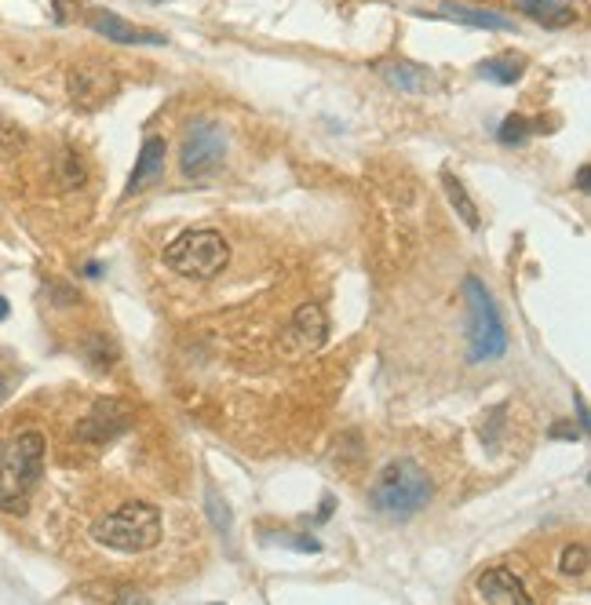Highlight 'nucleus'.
<instances>
[{
  "instance_id": "c85d7f7f",
  "label": "nucleus",
  "mask_w": 591,
  "mask_h": 605,
  "mask_svg": "<svg viewBox=\"0 0 591 605\" xmlns=\"http://www.w3.org/2000/svg\"><path fill=\"white\" fill-rule=\"evenodd\" d=\"M103 274V263H88V267H84V277H99Z\"/></svg>"
},
{
  "instance_id": "cd10ccee",
  "label": "nucleus",
  "mask_w": 591,
  "mask_h": 605,
  "mask_svg": "<svg viewBox=\"0 0 591 605\" xmlns=\"http://www.w3.org/2000/svg\"><path fill=\"white\" fill-rule=\"evenodd\" d=\"M591 168L588 165H581V168H577V190H581V194H588V190H591Z\"/></svg>"
},
{
  "instance_id": "2eb2a0df",
  "label": "nucleus",
  "mask_w": 591,
  "mask_h": 605,
  "mask_svg": "<svg viewBox=\"0 0 591 605\" xmlns=\"http://www.w3.org/2000/svg\"><path fill=\"white\" fill-rule=\"evenodd\" d=\"M380 73H384V81L391 84V88H398V92H405V95H424V92H435L438 88L435 77H431L424 66H416V62H402V59L384 62Z\"/></svg>"
},
{
  "instance_id": "a878e982",
  "label": "nucleus",
  "mask_w": 591,
  "mask_h": 605,
  "mask_svg": "<svg viewBox=\"0 0 591 605\" xmlns=\"http://www.w3.org/2000/svg\"><path fill=\"white\" fill-rule=\"evenodd\" d=\"M573 401H577V431L581 434H588V405H584V398L581 394H577V390H573Z\"/></svg>"
},
{
  "instance_id": "4be33fe9",
  "label": "nucleus",
  "mask_w": 591,
  "mask_h": 605,
  "mask_svg": "<svg viewBox=\"0 0 591 605\" xmlns=\"http://www.w3.org/2000/svg\"><path fill=\"white\" fill-rule=\"evenodd\" d=\"M278 544L292 547V551H300V554H322V540H314V536H300V533H281L274 536Z\"/></svg>"
},
{
  "instance_id": "39448f33",
  "label": "nucleus",
  "mask_w": 591,
  "mask_h": 605,
  "mask_svg": "<svg viewBox=\"0 0 591 605\" xmlns=\"http://www.w3.org/2000/svg\"><path fill=\"white\" fill-rule=\"evenodd\" d=\"M230 263V245L219 230H187L165 248V267L190 281H212Z\"/></svg>"
},
{
  "instance_id": "412c9836",
  "label": "nucleus",
  "mask_w": 591,
  "mask_h": 605,
  "mask_svg": "<svg viewBox=\"0 0 591 605\" xmlns=\"http://www.w3.org/2000/svg\"><path fill=\"white\" fill-rule=\"evenodd\" d=\"M559 569L566 576H584V573H588V547H584V544L566 547V551H562V558H559Z\"/></svg>"
},
{
  "instance_id": "1a4fd4ad",
  "label": "nucleus",
  "mask_w": 591,
  "mask_h": 605,
  "mask_svg": "<svg viewBox=\"0 0 591 605\" xmlns=\"http://www.w3.org/2000/svg\"><path fill=\"white\" fill-rule=\"evenodd\" d=\"M88 26H92L99 37H106V41L114 44H168L165 33H154V30H139L135 22L121 19L117 11H106V8H92L88 11Z\"/></svg>"
},
{
  "instance_id": "aec40b11",
  "label": "nucleus",
  "mask_w": 591,
  "mask_h": 605,
  "mask_svg": "<svg viewBox=\"0 0 591 605\" xmlns=\"http://www.w3.org/2000/svg\"><path fill=\"white\" fill-rule=\"evenodd\" d=\"M55 172H59V186H66V190H77V186H84V179H88V172H84V165L77 161L73 150H63V154H59Z\"/></svg>"
},
{
  "instance_id": "c756f323",
  "label": "nucleus",
  "mask_w": 591,
  "mask_h": 605,
  "mask_svg": "<svg viewBox=\"0 0 591 605\" xmlns=\"http://www.w3.org/2000/svg\"><path fill=\"white\" fill-rule=\"evenodd\" d=\"M8 314H11V303L4 296H0V321H8Z\"/></svg>"
},
{
  "instance_id": "6ab92c4d",
  "label": "nucleus",
  "mask_w": 591,
  "mask_h": 605,
  "mask_svg": "<svg viewBox=\"0 0 591 605\" xmlns=\"http://www.w3.org/2000/svg\"><path fill=\"white\" fill-rule=\"evenodd\" d=\"M533 132H537L533 121H526L522 113H511V117H504V124L497 128V139H500V146H522Z\"/></svg>"
},
{
  "instance_id": "423d86ee",
  "label": "nucleus",
  "mask_w": 591,
  "mask_h": 605,
  "mask_svg": "<svg viewBox=\"0 0 591 605\" xmlns=\"http://www.w3.org/2000/svg\"><path fill=\"white\" fill-rule=\"evenodd\" d=\"M227 157V132L216 121H194L179 146V172L187 179H208Z\"/></svg>"
},
{
  "instance_id": "f03ea898",
  "label": "nucleus",
  "mask_w": 591,
  "mask_h": 605,
  "mask_svg": "<svg viewBox=\"0 0 591 605\" xmlns=\"http://www.w3.org/2000/svg\"><path fill=\"white\" fill-rule=\"evenodd\" d=\"M431 496H435V485L424 467L409 456H398L376 474L373 489H369V507L387 522H409L431 503Z\"/></svg>"
},
{
  "instance_id": "4468645a",
  "label": "nucleus",
  "mask_w": 591,
  "mask_h": 605,
  "mask_svg": "<svg viewBox=\"0 0 591 605\" xmlns=\"http://www.w3.org/2000/svg\"><path fill=\"white\" fill-rule=\"evenodd\" d=\"M515 8L526 11L544 30H566L577 22V0H515Z\"/></svg>"
},
{
  "instance_id": "393cba45",
  "label": "nucleus",
  "mask_w": 591,
  "mask_h": 605,
  "mask_svg": "<svg viewBox=\"0 0 591 605\" xmlns=\"http://www.w3.org/2000/svg\"><path fill=\"white\" fill-rule=\"evenodd\" d=\"M548 434H551V438H562V441H577V438H581V431H577V427H570V423H555Z\"/></svg>"
},
{
  "instance_id": "9b49d317",
  "label": "nucleus",
  "mask_w": 591,
  "mask_h": 605,
  "mask_svg": "<svg viewBox=\"0 0 591 605\" xmlns=\"http://www.w3.org/2000/svg\"><path fill=\"white\" fill-rule=\"evenodd\" d=\"M165 157H168V146L161 135H146L143 146H139V157H135V168L132 175H128V186L125 194H139V190H146L150 183H157L161 179V172H165Z\"/></svg>"
},
{
  "instance_id": "ddd939ff",
  "label": "nucleus",
  "mask_w": 591,
  "mask_h": 605,
  "mask_svg": "<svg viewBox=\"0 0 591 605\" xmlns=\"http://www.w3.org/2000/svg\"><path fill=\"white\" fill-rule=\"evenodd\" d=\"M420 15H435V19L449 22H464V26H475V30H493V33H515V22L497 15L489 8H475V4H442L438 11H420Z\"/></svg>"
},
{
  "instance_id": "b1692460",
  "label": "nucleus",
  "mask_w": 591,
  "mask_h": 605,
  "mask_svg": "<svg viewBox=\"0 0 591 605\" xmlns=\"http://www.w3.org/2000/svg\"><path fill=\"white\" fill-rule=\"evenodd\" d=\"M117 605H150V598H146L143 591H135V587H121Z\"/></svg>"
},
{
  "instance_id": "20e7f679",
  "label": "nucleus",
  "mask_w": 591,
  "mask_h": 605,
  "mask_svg": "<svg viewBox=\"0 0 591 605\" xmlns=\"http://www.w3.org/2000/svg\"><path fill=\"white\" fill-rule=\"evenodd\" d=\"M92 536L103 547H110V551L143 554L161 544V511H157L154 503H143V500L121 503L117 511L103 514V518L92 525Z\"/></svg>"
},
{
  "instance_id": "f257e3e1",
  "label": "nucleus",
  "mask_w": 591,
  "mask_h": 605,
  "mask_svg": "<svg viewBox=\"0 0 591 605\" xmlns=\"http://www.w3.org/2000/svg\"><path fill=\"white\" fill-rule=\"evenodd\" d=\"M44 441L41 431H19L0 445V511L26 514L44 474Z\"/></svg>"
},
{
  "instance_id": "7c9ffc66",
  "label": "nucleus",
  "mask_w": 591,
  "mask_h": 605,
  "mask_svg": "<svg viewBox=\"0 0 591 605\" xmlns=\"http://www.w3.org/2000/svg\"><path fill=\"white\" fill-rule=\"evenodd\" d=\"M4 394H8V387H4V380H0V401H4Z\"/></svg>"
},
{
  "instance_id": "a211bd4d",
  "label": "nucleus",
  "mask_w": 591,
  "mask_h": 605,
  "mask_svg": "<svg viewBox=\"0 0 591 605\" xmlns=\"http://www.w3.org/2000/svg\"><path fill=\"white\" fill-rule=\"evenodd\" d=\"M205 503H208V518L216 525V533L223 536V540H230V533H234V514H230L227 500L216 493V485H208L205 489Z\"/></svg>"
},
{
  "instance_id": "0eeeda50",
  "label": "nucleus",
  "mask_w": 591,
  "mask_h": 605,
  "mask_svg": "<svg viewBox=\"0 0 591 605\" xmlns=\"http://www.w3.org/2000/svg\"><path fill=\"white\" fill-rule=\"evenodd\" d=\"M117 88H121V81H117L114 66H106V62H77L66 73V92H70L73 106H81V110H99L114 99Z\"/></svg>"
},
{
  "instance_id": "f8f14e48",
  "label": "nucleus",
  "mask_w": 591,
  "mask_h": 605,
  "mask_svg": "<svg viewBox=\"0 0 591 605\" xmlns=\"http://www.w3.org/2000/svg\"><path fill=\"white\" fill-rule=\"evenodd\" d=\"M329 336V318H325V310L318 303H303L296 314H292V329H289V339H292V350L296 354H307V350H318Z\"/></svg>"
},
{
  "instance_id": "bb28decb",
  "label": "nucleus",
  "mask_w": 591,
  "mask_h": 605,
  "mask_svg": "<svg viewBox=\"0 0 591 605\" xmlns=\"http://www.w3.org/2000/svg\"><path fill=\"white\" fill-rule=\"evenodd\" d=\"M73 0H55V22H70L73 19Z\"/></svg>"
},
{
  "instance_id": "7ed1b4c3",
  "label": "nucleus",
  "mask_w": 591,
  "mask_h": 605,
  "mask_svg": "<svg viewBox=\"0 0 591 605\" xmlns=\"http://www.w3.org/2000/svg\"><path fill=\"white\" fill-rule=\"evenodd\" d=\"M464 303H467V361L486 365L508 354V325L500 318L497 299L475 274L464 277Z\"/></svg>"
},
{
  "instance_id": "f3484780",
  "label": "nucleus",
  "mask_w": 591,
  "mask_h": 605,
  "mask_svg": "<svg viewBox=\"0 0 591 605\" xmlns=\"http://www.w3.org/2000/svg\"><path fill=\"white\" fill-rule=\"evenodd\" d=\"M442 186H446V197H449V205L457 208V216L464 219L471 230H478V223H482V216H478V205L471 201V194H467V186L460 183L457 175L453 172H442Z\"/></svg>"
},
{
  "instance_id": "5701e85b",
  "label": "nucleus",
  "mask_w": 591,
  "mask_h": 605,
  "mask_svg": "<svg viewBox=\"0 0 591 605\" xmlns=\"http://www.w3.org/2000/svg\"><path fill=\"white\" fill-rule=\"evenodd\" d=\"M11 143L22 146V143H26V135H22L19 128H15V124L0 121V146H8V150H11Z\"/></svg>"
},
{
  "instance_id": "6e6552de",
  "label": "nucleus",
  "mask_w": 591,
  "mask_h": 605,
  "mask_svg": "<svg viewBox=\"0 0 591 605\" xmlns=\"http://www.w3.org/2000/svg\"><path fill=\"white\" fill-rule=\"evenodd\" d=\"M128 423H132V412H128L125 401H95V409L77 423V438L88 441V445H106V441L121 438L128 431Z\"/></svg>"
},
{
  "instance_id": "2f4dec72",
  "label": "nucleus",
  "mask_w": 591,
  "mask_h": 605,
  "mask_svg": "<svg viewBox=\"0 0 591 605\" xmlns=\"http://www.w3.org/2000/svg\"><path fill=\"white\" fill-rule=\"evenodd\" d=\"M150 4H165V0H150Z\"/></svg>"
},
{
  "instance_id": "dca6fc26",
  "label": "nucleus",
  "mask_w": 591,
  "mask_h": 605,
  "mask_svg": "<svg viewBox=\"0 0 591 605\" xmlns=\"http://www.w3.org/2000/svg\"><path fill=\"white\" fill-rule=\"evenodd\" d=\"M522 70H526V59L515 52H504L482 62V66H478V77H486V81L493 84H515L522 77Z\"/></svg>"
},
{
  "instance_id": "9d476101",
  "label": "nucleus",
  "mask_w": 591,
  "mask_h": 605,
  "mask_svg": "<svg viewBox=\"0 0 591 605\" xmlns=\"http://www.w3.org/2000/svg\"><path fill=\"white\" fill-rule=\"evenodd\" d=\"M478 595L486 605H533V595L526 591L522 576H515L504 565H493L478 576Z\"/></svg>"
}]
</instances>
